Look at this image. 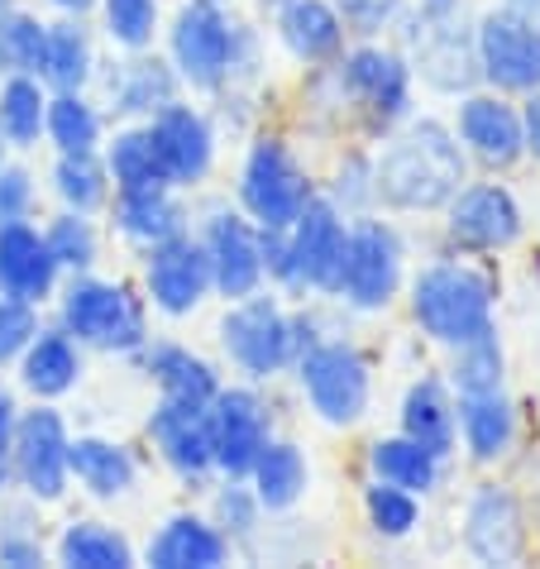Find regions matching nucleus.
Returning a JSON list of instances; mask_svg holds the SVG:
<instances>
[{
    "label": "nucleus",
    "instance_id": "15",
    "mask_svg": "<svg viewBox=\"0 0 540 569\" xmlns=\"http://www.w3.org/2000/svg\"><path fill=\"white\" fill-rule=\"evenodd\" d=\"M527 230L521 201L507 182H464L444 207V234L459 254H502Z\"/></svg>",
    "mask_w": 540,
    "mask_h": 569
},
{
    "label": "nucleus",
    "instance_id": "3",
    "mask_svg": "<svg viewBox=\"0 0 540 569\" xmlns=\"http://www.w3.org/2000/svg\"><path fill=\"white\" fill-rule=\"evenodd\" d=\"M326 82L336 87V106L349 110L369 134H392L411 120V87L417 72L402 49H388L378 39H359L326 68Z\"/></svg>",
    "mask_w": 540,
    "mask_h": 569
},
{
    "label": "nucleus",
    "instance_id": "56",
    "mask_svg": "<svg viewBox=\"0 0 540 569\" xmlns=\"http://www.w3.org/2000/svg\"><path fill=\"white\" fill-rule=\"evenodd\" d=\"M253 6H259L263 14H273V10H282V6H288V0H253Z\"/></svg>",
    "mask_w": 540,
    "mask_h": 569
},
{
    "label": "nucleus",
    "instance_id": "19",
    "mask_svg": "<svg viewBox=\"0 0 540 569\" xmlns=\"http://www.w3.org/2000/svg\"><path fill=\"white\" fill-rule=\"evenodd\" d=\"M91 87H101V101L110 106L116 120H130V124H144L149 116H158L163 106H172L182 97V77L178 68L168 62V53L158 58L153 49L144 53H124L120 62H97V77Z\"/></svg>",
    "mask_w": 540,
    "mask_h": 569
},
{
    "label": "nucleus",
    "instance_id": "16",
    "mask_svg": "<svg viewBox=\"0 0 540 569\" xmlns=\"http://www.w3.org/2000/svg\"><path fill=\"white\" fill-rule=\"evenodd\" d=\"M68 446L72 431L53 402L39 407H20V426H14V488H24L39 502H58L72 488V469H68Z\"/></svg>",
    "mask_w": 540,
    "mask_h": 569
},
{
    "label": "nucleus",
    "instance_id": "37",
    "mask_svg": "<svg viewBox=\"0 0 540 569\" xmlns=\"http://www.w3.org/2000/svg\"><path fill=\"white\" fill-rule=\"evenodd\" d=\"M43 139L53 153H97L106 144V116L91 101V91H49Z\"/></svg>",
    "mask_w": 540,
    "mask_h": 569
},
{
    "label": "nucleus",
    "instance_id": "49",
    "mask_svg": "<svg viewBox=\"0 0 540 569\" xmlns=\"http://www.w3.org/2000/svg\"><path fill=\"white\" fill-rule=\"evenodd\" d=\"M34 201H39V182L24 163H0V226L10 220H34Z\"/></svg>",
    "mask_w": 540,
    "mask_h": 569
},
{
    "label": "nucleus",
    "instance_id": "58",
    "mask_svg": "<svg viewBox=\"0 0 540 569\" xmlns=\"http://www.w3.org/2000/svg\"><path fill=\"white\" fill-rule=\"evenodd\" d=\"M10 6H14V0H0V14H6V10H10Z\"/></svg>",
    "mask_w": 540,
    "mask_h": 569
},
{
    "label": "nucleus",
    "instance_id": "4",
    "mask_svg": "<svg viewBox=\"0 0 540 569\" xmlns=\"http://www.w3.org/2000/svg\"><path fill=\"white\" fill-rule=\"evenodd\" d=\"M58 326L82 350L139 355L149 345V302L134 297L124 282L68 273V282H58Z\"/></svg>",
    "mask_w": 540,
    "mask_h": 569
},
{
    "label": "nucleus",
    "instance_id": "11",
    "mask_svg": "<svg viewBox=\"0 0 540 569\" xmlns=\"http://www.w3.org/2000/svg\"><path fill=\"white\" fill-rule=\"evenodd\" d=\"M197 216H201L197 240L206 249V259H211V292L226 297V302H240V297L268 288L259 226L240 207H226V201H206Z\"/></svg>",
    "mask_w": 540,
    "mask_h": 569
},
{
    "label": "nucleus",
    "instance_id": "30",
    "mask_svg": "<svg viewBox=\"0 0 540 569\" xmlns=\"http://www.w3.org/2000/svg\"><path fill=\"white\" fill-rule=\"evenodd\" d=\"M14 369H20L24 392H34L39 402H58L82 383L87 359H82V345H77L62 326H43L39 336L29 340V350L20 355Z\"/></svg>",
    "mask_w": 540,
    "mask_h": 569
},
{
    "label": "nucleus",
    "instance_id": "52",
    "mask_svg": "<svg viewBox=\"0 0 540 569\" xmlns=\"http://www.w3.org/2000/svg\"><path fill=\"white\" fill-rule=\"evenodd\" d=\"M14 426H20V402H14V392L0 383V498L14 488V460H10V450H14Z\"/></svg>",
    "mask_w": 540,
    "mask_h": 569
},
{
    "label": "nucleus",
    "instance_id": "2",
    "mask_svg": "<svg viewBox=\"0 0 540 569\" xmlns=\"http://www.w3.org/2000/svg\"><path fill=\"white\" fill-rule=\"evenodd\" d=\"M411 321L426 340L459 350L483 336H498V288L483 268L464 259H436L407 282Z\"/></svg>",
    "mask_w": 540,
    "mask_h": 569
},
{
    "label": "nucleus",
    "instance_id": "33",
    "mask_svg": "<svg viewBox=\"0 0 540 569\" xmlns=\"http://www.w3.org/2000/svg\"><path fill=\"white\" fill-rule=\"evenodd\" d=\"M97 62V39L82 14H62L49 24V43H43V87L49 91H91Z\"/></svg>",
    "mask_w": 540,
    "mask_h": 569
},
{
    "label": "nucleus",
    "instance_id": "13",
    "mask_svg": "<svg viewBox=\"0 0 540 569\" xmlns=\"http://www.w3.org/2000/svg\"><path fill=\"white\" fill-rule=\"evenodd\" d=\"M344 240H349V216L326 192H316L307 207H301V216L288 226V254H292V288L288 292L336 297Z\"/></svg>",
    "mask_w": 540,
    "mask_h": 569
},
{
    "label": "nucleus",
    "instance_id": "21",
    "mask_svg": "<svg viewBox=\"0 0 540 569\" xmlns=\"http://www.w3.org/2000/svg\"><path fill=\"white\" fill-rule=\"evenodd\" d=\"M531 546L527 508L507 483H479L464 502V550L479 565H517Z\"/></svg>",
    "mask_w": 540,
    "mask_h": 569
},
{
    "label": "nucleus",
    "instance_id": "54",
    "mask_svg": "<svg viewBox=\"0 0 540 569\" xmlns=\"http://www.w3.org/2000/svg\"><path fill=\"white\" fill-rule=\"evenodd\" d=\"M49 6H53L58 14H82V20H87V14H91V10H97V6H101V0H49Z\"/></svg>",
    "mask_w": 540,
    "mask_h": 569
},
{
    "label": "nucleus",
    "instance_id": "48",
    "mask_svg": "<svg viewBox=\"0 0 540 569\" xmlns=\"http://www.w3.org/2000/svg\"><path fill=\"white\" fill-rule=\"evenodd\" d=\"M39 330H43V321H39V307L34 302L0 297V369L20 363V355L29 350V340H34Z\"/></svg>",
    "mask_w": 540,
    "mask_h": 569
},
{
    "label": "nucleus",
    "instance_id": "38",
    "mask_svg": "<svg viewBox=\"0 0 540 569\" xmlns=\"http://www.w3.org/2000/svg\"><path fill=\"white\" fill-rule=\"evenodd\" d=\"M43 116H49V87L43 77H0V134L10 149H39L43 144Z\"/></svg>",
    "mask_w": 540,
    "mask_h": 569
},
{
    "label": "nucleus",
    "instance_id": "40",
    "mask_svg": "<svg viewBox=\"0 0 540 569\" xmlns=\"http://www.w3.org/2000/svg\"><path fill=\"white\" fill-rule=\"evenodd\" d=\"M43 240H49V254L58 259L62 278L68 273H91V268L101 263V230H97V220L82 216V211L62 207L49 226H43Z\"/></svg>",
    "mask_w": 540,
    "mask_h": 569
},
{
    "label": "nucleus",
    "instance_id": "50",
    "mask_svg": "<svg viewBox=\"0 0 540 569\" xmlns=\"http://www.w3.org/2000/svg\"><path fill=\"white\" fill-rule=\"evenodd\" d=\"M0 565H10V569L49 565V546H43L39 527H0Z\"/></svg>",
    "mask_w": 540,
    "mask_h": 569
},
{
    "label": "nucleus",
    "instance_id": "10",
    "mask_svg": "<svg viewBox=\"0 0 540 569\" xmlns=\"http://www.w3.org/2000/svg\"><path fill=\"white\" fill-rule=\"evenodd\" d=\"M407 20V62L421 87L436 97H464L483 87L479 77V49H473L469 14H402Z\"/></svg>",
    "mask_w": 540,
    "mask_h": 569
},
{
    "label": "nucleus",
    "instance_id": "26",
    "mask_svg": "<svg viewBox=\"0 0 540 569\" xmlns=\"http://www.w3.org/2000/svg\"><path fill=\"white\" fill-rule=\"evenodd\" d=\"M273 29H278V43L288 49V58L311 72L330 68L349 43V29L330 0H288L282 10H273Z\"/></svg>",
    "mask_w": 540,
    "mask_h": 569
},
{
    "label": "nucleus",
    "instance_id": "6",
    "mask_svg": "<svg viewBox=\"0 0 540 569\" xmlns=\"http://www.w3.org/2000/svg\"><path fill=\"white\" fill-rule=\"evenodd\" d=\"M220 350L249 383H273L297 363V316L278 302L268 288L226 302V316L216 326Z\"/></svg>",
    "mask_w": 540,
    "mask_h": 569
},
{
    "label": "nucleus",
    "instance_id": "28",
    "mask_svg": "<svg viewBox=\"0 0 540 569\" xmlns=\"http://www.w3.org/2000/svg\"><path fill=\"white\" fill-rule=\"evenodd\" d=\"M459 417V446L473 465H498L517 446V402L507 398V388L498 392H464L454 398Z\"/></svg>",
    "mask_w": 540,
    "mask_h": 569
},
{
    "label": "nucleus",
    "instance_id": "5",
    "mask_svg": "<svg viewBox=\"0 0 540 569\" xmlns=\"http://www.w3.org/2000/svg\"><path fill=\"white\" fill-rule=\"evenodd\" d=\"M297 388L307 398L311 417L321 426H336V431H349L369 417L373 402V363L359 350L354 340L344 336H321L311 340L307 350L292 363Z\"/></svg>",
    "mask_w": 540,
    "mask_h": 569
},
{
    "label": "nucleus",
    "instance_id": "35",
    "mask_svg": "<svg viewBox=\"0 0 540 569\" xmlns=\"http://www.w3.org/2000/svg\"><path fill=\"white\" fill-rule=\"evenodd\" d=\"M58 565L68 569H130L139 556L130 546V536L110 521H97V517H82V521H68L53 546Z\"/></svg>",
    "mask_w": 540,
    "mask_h": 569
},
{
    "label": "nucleus",
    "instance_id": "1",
    "mask_svg": "<svg viewBox=\"0 0 540 569\" xmlns=\"http://www.w3.org/2000/svg\"><path fill=\"white\" fill-rule=\"evenodd\" d=\"M469 182V153L459 134L436 116L407 120L388 134L383 153L373 158L378 207L392 216H431L444 211L450 197Z\"/></svg>",
    "mask_w": 540,
    "mask_h": 569
},
{
    "label": "nucleus",
    "instance_id": "23",
    "mask_svg": "<svg viewBox=\"0 0 540 569\" xmlns=\"http://www.w3.org/2000/svg\"><path fill=\"white\" fill-rule=\"evenodd\" d=\"M62 268L49 254L43 226L34 220H10L0 226V297H20V302L43 307L49 297H58Z\"/></svg>",
    "mask_w": 540,
    "mask_h": 569
},
{
    "label": "nucleus",
    "instance_id": "57",
    "mask_svg": "<svg viewBox=\"0 0 540 569\" xmlns=\"http://www.w3.org/2000/svg\"><path fill=\"white\" fill-rule=\"evenodd\" d=\"M6 158H10V144H6V134H0V163H6Z\"/></svg>",
    "mask_w": 540,
    "mask_h": 569
},
{
    "label": "nucleus",
    "instance_id": "44",
    "mask_svg": "<svg viewBox=\"0 0 540 569\" xmlns=\"http://www.w3.org/2000/svg\"><path fill=\"white\" fill-rule=\"evenodd\" d=\"M363 521H369V531L383 536V541H407V536L421 527V498L397 483L373 479L363 488Z\"/></svg>",
    "mask_w": 540,
    "mask_h": 569
},
{
    "label": "nucleus",
    "instance_id": "34",
    "mask_svg": "<svg viewBox=\"0 0 540 569\" xmlns=\"http://www.w3.org/2000/svg\"><path fill=\"white\" fill-rule=\"evenodd\" d=\"M369 473L383 483L407 488V493H417V498H431L444 479V460L426 450L421 440L397 431V436H378L369 446Z\"/></svg>",
    "mask_w": 540,
    "mask_h": 569
},
{
    "label": "nucleus",
    "instance_id": "41",
    "mask_svg": "<svg viewBox=\"0 0 540 569\" xmlns=\"http://www.w3.org/2000/svg\"><path fill=\"white\" fill-rule=\"evenodd\" d=\"M444 383L454 388V398H464V392H498V388H507L502 340L498 336H483V340H473V345H459V350H450Z\"/></svg>",
    "mask_w": 540,
    "mask_h": 569
},
{
    "label": "nucleus",
    "instance_id": "29",
    "mask_svg": "<svg viewBox=\"0 0 540 569\" xmlns=\"http://www.w3.org/2000/svg\"><path fill=\"white\" fill-rule=\"evenodd\" d=\"M397 421H402V436L421 440L431 455L450 460L459 450V417H454V388L444 383L440 373H421L411 378L402 392V407H397Z\"/></svg>",
    "mask_w": 540,
    "mask_h": 569
},
{
    "label": "nucleus",
    "instance_id": "53",
    "mask_svg": "<svg viewBox=\"0 0 540 569\" xmlns=\"http://www.w3.org/2000/svg\"><path fill=\"white\" fill-rule=\"evenodd\" d=\"M521 124H527V158L540 163V91L521 97Z\"/></svg>",
    "mask_w": 540,
    "mask_h": 569
},
{
    "label": "nucleus",
    "instance_id": "45",
    "mask_svg": "<svg viewBox=\"0 0 540 569\" xmlns=\"http://www.w3.org/2000/svg\"><path fill=\"white\" fill-rule=\"evenodd\" d=\"M263 517H268V512H263L259 493L249 488V479H220L216 498H211V521L230 536L234 546L253 541V536L263 531Z\"/></svg>",
    "mask_w": 540,
    "mask_h": 569
},
{
    "label": "nucleus",
    "instance_id": "25",
    "mask_svg": "<svg viewBox=\"0 0 540 569\" xmlns=\"http://www.w3.org/2000/svg\"><path fill=\"white\" fill-rule=\"evenodd\" d=\"M139 363H144V373L153 378L158 398L163 402H178V407H197V412H206L211 407V398L226 383H220V369L206 355L187 350V345L178 340H153L139 350Z\"/></svg>",
    "mask_w": 540,
    "mask_h": 569
},
{
    "label": "nucleus",
    "instance_id": "7",
    "mask_svg": "<svg viewBox=\"0 0 540 569\" xmlns=\"http://www.w3.org/2000/svg\"><path fill=\"white\" fill-rule=\"evenodd\" d=\"M402 288H407V244L397 226L373 211L349 216L336 302H344L349 311H388Z\"/></svg>",
    "mask_w": 540,
    "mask_h": 569
},
{
    "label": "nucleus",
    "instance_id": "59",
    "mask_svg": "<svg viewBox=\"0 0 540 569\" xmlns=\"http://www.w3.org/2000/svg\"><path fill=\"white\" fill-rule=\"evenodd\" d=\"M211 6H230V0H211Z\"/></svg>",
    "mask_w": 540,
    "mask_h": 569
},
{
    "label": "nucleus",
    "instance_id": "46",
    "mask_svg": "<svg viewBox=\"0 0 540 569\" xmlns=\"http://www.w3.org/2000/svg\"><path fill=\"white\" fill-rule=\"evenodd\" d=\"M326 197L336 201L344 216H363L378 207V192H373V158L369 153H344L336 163V178H330Z\"/></svg>",
    "mask_w": 540,
    "mask_h": 569
},
{
    "label": "nucleus",
    "instance_id": "55",
    "mask_svg": "<svg viewBox=\"0 0 540 569\" xmlns=\"http://www.w3.org/2000/svg\"><path fill=\"white\" fill-rule=\"evenodd\" d=\"M512 14H521V20H531V24H540V0H502Z\"/></svg>",
    "mask_w": 540,
    "mask_h": 569
},
{
    "label": "nucleus",
    "instance_id": "17",
    "mask_svg": "<svg viewBox=\"0 0 540 569\" xmlns=\"http://www.w3.org/2000/svg\"><path fill=\"white\" fill-rule=\"evenodd\" d=\"M206 431H211L216 479H244L259 460V450L273 440V412L259 398V388L230 383L206 407Z\"/></svg>",
    "mask_w": 540,
    "mask_h": 569
},
{
    "label": "nucleus",
    "instance_id": "18",
    "mask_svg": "<svg viewBox=\"0 0 540 569\" xmlns=\"http://www.w3.org/2000/svg\"><path fill=\"white\" fill-rule=\"evenodd\" d=\"M211 292V259L192 230L172 234V240L144 249V302L168 316V321H187L197 316Z\"/></svg>",
    "mask_w": 540,
    "mask_h": 569
},
{
    "label": "nucleus",
    "instance_id": "14",
    "mask_svg": "<svg viewBox=\"0 0 540 569\" xmlns=\"http://www.w3.org/2000/svg\"><path fill=\"white\" fill-rule=\"evenodd\" d=\"M469 163H483L488 172H507L527 158V124H521V101L502 97L492 87H473L454 97V124Z\"/></svg>",
    "mask_w": 540,
    "mask_h": 569
},
{
    "label": "nucleus",
    "instance_id": "9",
    "mask_svg": "<svg viewBox=\"0 0 540 569\" xmlns=\"http://www.w3.org/2000/svg\"><path fill=\"white\" fill-rule=\"evenodd\" d=\"M234 58V14L230 6L211 0H182V10L168 24V62L182 77V91L197 97H220L230 87Z\"/></svg>",
    "mask_w": 540,
    "mask_h": 569
},
{
    "label": "nucleus",
    "instance_id": "39",
    "mask_svg": "<svg viewBox=\"0 0 540 569\" xmlns=\"http://www.w3.org/2000/svg\"><path fill=\"white\" fill-rule=\"evenodd\" d=\"M49 187L53 197L62 201L68 211H82V216H97L110 207L116 197V182L106 172V158L97 153H58L53 158V172H49Z\"/></svg>",
    "mask_w": 540,
    "mask_h": 569
},
{
    "label": "nucleus",
    "instance_id": "51",
    "mask_svg": "<svg viewBox=\"0 0 540 569\" xmlns=\"http://www.w3.org/2000/svg\"><path fill=\"white\" fill-rule=\"evenodd\" d=\"M259 72H263V39H259V29L244 24V20H234L230 87H249V82H259ZM230 87H226V91H230Z\"/></svg>",
    "mask_w": 540,
    "mask_h": 569
},
{
    "label": "nucleus",
    "instance_id": "36",
    "mask_svg": "<svg viewBox=\"0 0 540 569\" xmlns=\"http://www.w3.org/2000/svg\"><path fill=\"white\" fill-rule=\"evenodd\" d=\"M106 158V172L116 182V192H144V187H172L163 158H158L153 139H149V124H124V130L106 134L101 144Z\"/></svg>",
    "mask_w": 540,
    "mask_h": 569
},
{
    "label": "nucleus",
    "instance_id": "20",
    "mask_svg": "<svg viewBox=\"0 0 540 569\" xmlns=\"http://www.w3.org/2000/svg\"><path fill=\"white\" fill-rule=\"evenodd\" d=\"M144 124H149V139H153V149H158V158H163V168H168V178H172L178 192L201 187L206 178H211L220 134H216V120L206 116L201 106L178 97L172 106L158 110V116H149Z\"/></svg>",
    "mask_w": 540,
    "mask_h": 569
},
{
    "label": "nucleus",
    "instance_id": "31",
    "mask_svg": "<svg viewBox=\"0 0 540 569\" xmlns=\"http://www.w3.org/2000/svg\"><path fill=\"white\" fill-rule=\"evenodd\" d=\"M68 469H72V483L97 502H116L124 493H134V483H139L134 450L110 436H72Z\"/></svg>",
    "mask_w": 540,
    "mask_h": 569
},
{
    "label": "nucleus",
    "instance_id": "27",
    "mask_svg": "<svg viewBox=\"0 0 540 569\" xmlns=\"http://www.w3.org/2000/svg\"><path fill=\"white\" fill-rule=\"evenodd\" d=\"M110 226H116V234L124 244L134 249H153L172 240V234L187 230V220H192V211H187V201L178 197V187H144V192H116L110 197Z\"/></svg>",
    "mask_w": 540,
    "mask_h": 569
},
{
    "label": "nucleus",
    "instance_id": "8",
    "mask_svg": "<svg viewBox=\"0 0 540 569\" xmlns=\"http://www.w3.org/2000/svg\"><path fill=\"white\" fill-rule=\"evenodd\" d=\"M311 197H316L311 172L301 168V158L292 153V144L282 134H259L244 149L240 211L259 230H288Z\"/></svg>",
    "mask_w": 540,
    "mask_h": 569
},
{
    "label": "nucleus",
    "instance_id": "42",
    "mask_svg": "<svg viewBox=\"0 0 540 569\" xmlns=\"http://www.w3.org/2000/svg\"><path fill=\"white\" fill-rule=\"evenodd\" d=\"M43 43H49V24L10 6L0 14V77H43Z\"/></svg>",
    "mask_w": 540,
    "mask_h": 569
},
{
    "label": "nucleus",
    "instance_id": "32",
    "mask_svg": "<svg viewBox=\"0 0 540 569\" xmlns=\"http://www.w3.org/2000/svg\"><path fill=\"white\" fill-rule=\"evenodd\" d=\"M249 488L259 493L263 512H292L301 498H307L311 488V465H307V450L297 446V440H268L259 450V460L253 469L244 473Z\"/></svg>",
    "mask_w": 540,
    "mask_h": 569
},
{
    "label": "nucleus",
    "instance_id": "47",
    "mask_svg": "<svg viewBox=\"0 0 540 569\" xmlns=\"http://www.w3.org/2000/svg\"><path fill=\"white\" fill-rule=\"evenodd\" d=\"M330 6L344 20L349 39H383L407 14V0H330Z\"/></svg>",
    "mask_w": 540,
    "mask_h": 569
},
{
    "label": "nucleus",
    "instance_id": "12",
    "mask_svg": "<svg viewBox=\"0 0 540 569\" xmlns=\"http://www.w3.org/2000/svg\"><path fill=\"white\" fill-rule=\"evenodd\" d=\"M473 49H479L483 87L517 101L540 91V24L498 6L473 20Z\"/></svg>",
    "mask_w": 540,
    "mask_h": 569
},
{
    "label": "nucleus",
    "instance_id": "22",
    "mask_svg": "<svg viewBox=\"0 0 540 569\" xmlns=\"http://www.w3.org/2000/svg\"><path fill=\"white\" fill-rule=\"evenodd\" d=\"M149 446L158 450L172 473L192 488H206L216 479V455H211V431H206V412L197 407H178V402H153V412L144 421Z\"/></svg>",
    "mask_w": 540,
    "mask_h": 569
},
{
    "label": "nucleus",
    "instance_id": "43",
    "mask_svg": "<svg viewBox=\"0 0 540 569\" xmlns=\"http://www.w3.org/2000/svg\"><path fill=\"white\" fill-rule=\"evenodd\" d=\"M101 29L110 49L120 53H144L153 49L158 24H163V6L158 0H101Z\"/></svg>",
    "mask_w": 540,
    "mask_h": 569
},
{
    "label": "nucleus",
    "instance_id": "24",
    "mask_svg": "<svg viewBox=\"0 0 540 569\" xmlns=\"http://www.w3.org/2000/svg\"><path fill=\"white\" fill-rule=\"evenodd\" d=\"M230 560L234 541L201 512H172L144 546V565L153 569H220Z\"/></svg>",
    "mask_w": 540,
    "mask_h": 569
}]
</instances>
